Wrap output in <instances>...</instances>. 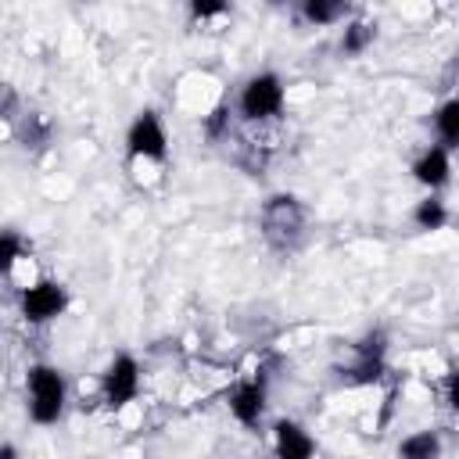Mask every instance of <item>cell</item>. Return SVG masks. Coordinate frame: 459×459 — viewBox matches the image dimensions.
<instances>
[{
    "mask_svg": "<svg viewBox=\"0 0 459 459\" xmlns=\"http://www.w3.org/2000/svg\"><path fill=\"white\" fill-rule=\"evenodd\" d=\"M68 405V384L65 373L50 362H32L25 369V409L36 427H54L65 416Z\"/></svg>",
    "mask_w": 459,
    "mask_h": 459,
    "instance_id": "cell-1",
    "label": "cell"
},
{
    "mask_svg": "<svg viewBox=\"0 0 459 459\" xmlns=\"http://www.w3.org/2000/svg\"><path fill=\"white\" fill-rule=\"evenodd\" d=\"M258 222H262V237H265L269 247L290 251V247H298L301 237H305L308 208H305L301 197H294V194H273V197H265Z\"/></svg>",
    "mask_w": 459,
    "mask_h": 459,
    "instance_id": "cell-2",
    "label": "cell"
},
{
    "mask_svg": "<svg viewBox=\"0 0 459 459\" xmlns=\"http://www.w3.org/2000/svg\"><path fill=\"white\" fill-rule=\"evenodd\" d=\"M287 100V86L276 72H255L244 79L240 93H237V115L244 122H269L283 111Z\"/></svg>",
    "mask_w": 459,
    "mask_h": 459,
    "instance_id": "cell-3",
    "label": "cell"
},
{
    "mask_svg": "<svg viewBox=\"0 0 459 459\" xmlns=\"http://www.w3.org/2000/svg\"><path fill=\"white\" fill-rule=\"evenodd\" d=\"M348 387H369L387 373V333L369 330L351 344V362L337 369Z\"/></svg>",
    "mask_w": 459,
    "mask_h": 459,
    "instance_id": "cell-4",
    "label": "cell"
},
{
    "mask_svg": "<svg viewBox=\"0 0 459 459\" xmlns=\"http://www.w3.org/2000/svg\"><path fill=\"white\" fill-rule=\"evenodd\" d=\"M126 154L133 161H165L169 154V133L154 108H140L136 118L126 129Z\"/></svg>",
    "mask_w": 459,
    "mask_h": 459,
    "instance_id": "cell-5",
    "label": "cell"
},
{
    "mask_svg": "<svg viewBox=\"0 0 459 459\" xmlns=\"http://www.w3.org/2000/svg\"><path fill=\"white\" fill-rule=\"evenodd\" d=\"M68 308V290L61 280H36L18 294V312L29 326L54 323Z\"/></svg>",
    "mask_w": 459,
    "mask_h": 459,
    "instance_id": "cell-6",
    "label": "cell"
},
{
    "mask_svg": "<svg viewBox=\"0 0 459 459\" xmlns=\"http://www.w3.org/2000/svg\"><path fill=\"white\" fill-rule=\"evenodd\" d=\"M140 394V362L118 351L100 373V398L108 409H126Z\"/></svg>",
    "mask_w": 459,
    "mask_h": 459,
    "instance_id": "cell-7",
    "label": "cell"
},
{
    "mask_svg": "<svg viewBox=\"0 0 459 459\" xmlns=\"http://www.w3.org/2000/svg\"><path fill=\"white\" fill-rule=\"evenodd\" d=\"M226 405H230V416H233L240 427L255 430V427L262 423V416H265V405H269V384H265V377L258 373V377L237 380Z\"/></svg>",
    "mask_w": 459,
    "mask_h": 459,
    "instance_id": "cell-8",
    "label": "cell"
},
{
    "mask_svg": "<svg viewBox=\"0 0 459 459\" xmlns=\"http://www.w3.org/2000/svg\"><path fill=\"white\" fill-rule=\"evenodd\" d=\"M412 179H416L427 194L445 190L448 179H452V154H448V147H441V143L423 147L420 158L412 161Z\"/></svg>",
    "mask_w": 459,
    "mask_h": 459,
    "instance_id": "cell-9",
    "label": "cell"
},
{
    "mask_svg": "<svg viewBox=\"0 0 459 459\" xmlns=\"http://www.w3.org/2000/svg\"><path fill=\"white\" fill-rule=\"evenodd\" d=\"M273 452H276V459H312L316 437L298 420H276L273 423Z\"/></svg>",
    "mask_w": 459,
    "mask_h": 459,
    "instance_id": "cell-10",
    "label": "cell"
},
{
    "mask_svg": "<svg viewBox=\"0 0 459 459\" xmlns=\"http://www.w3.org/2000/svg\"><path fill=\"white\" fill-rule=\"evenodd\" d=\"M398 459H441V437L437 430H412L394 448Z\"/></svg>",
    "mask_w": 459,
    "mask_h": 459,
    "instance_id": "cell-11",
    "label": "cell"
},
{
    "mask_svg": "<svg viewBox=\"0 0 459 459\" xmlns=\"http://www.w3.org/2000/svg\"><path fill=\"white\" fill-rule=\"evenodd\" d=\"M434 133L441 147H459V97H448L434 108Z\"/></svg>",
    "mask_w": 459,
    "mask_h": 459,
    "instance_id": "cell-12",
    "label": "cell"
},
{
    "mask_svg": "<svg viewBox=\"0 0 459 459\" xmlns=\"http://www.w3.org/2000/svg\"><path fill=\"white\" fill-rule=\"evenodd\" d=\"M412 222H416V230H423V233L445 230V226H448V204L441 201V194H427L423 201H416Z\"/></svg>",
    "mask_w": 459,
    "mask_h": 459,
    "instance_id": "cell-13",
    "label": "cell"
},
{
    "mask_svg": "<svg viewBox=\"0 0 459 459\" xmlns=\"http://www.w3.org/2000/svg\"><path fill=\"white\" fill-rule=\"evenodd\" d=\"M373 39H377V25L355 18V22H348L344 32H341V54H344V57H359V54H366V50L373 47Z\"/></svg>",
    "mask_w": 459,
    "mask_h": 459,
    "instance_id": "cell-14",
    "label": "cell"
},
{
    "mask_svg": "<svg viewBox=\"0 0 459 459\" xmlns=\"http://www.w3.org/2000/svg\"><path fill=\"white\" fill-rule=\"evenodd\" d=\"M301 18L308 25H337L341 18H348V4H341V0H305Z\"/></svg>",
    "mask_w": 459,
    "mask_h": 459,
    "instance_id": "cell-15",
    "label": "cell"
},
{
    "mask_svg": "<svg viewBox=\"0 0 459 459\" xmlns=\"http://www.w3.org/2000/svg\"><path fill=\"white\" fill-rule=\"evenodd\" d=\"M22 251H25L22 233H18V230H4V233H0V269H4V273H11V269H14V262L22 258Z\"/></svg>",
    "mask_w": 459,
    "mask_h": 459,
    "instance_id": "cell-16",
    "label": "cell"
},
{
    "mask_svg": "<svg viewBox=\"0 0 459 459\" xmlns=\"http://www.w3.org/2000/svg\"><path fill=\"white\" fill-rule=\"evenodd\" d=\"M186 11H190V18H194V22H208V18H219V14H226L230 7H226L222 0H194Z\"/></svg>",
    "mask_w": 459,
    "mask_h": 459,
    "instance_id": "cell-17",
    "label": "cell"
},
{
    "mask_svg": "<svg viewBox=\"0 0 459 459\" xmlns=\"http://www.w3.org/2000/svg\"><path fill=\"white\" fill-rule=\"evenodd\" d=\"M226 126H230V108H215L212 115H208V122H204V129H208V136L215 140V136H222L226 133Z\"/></svg>",
    "mask_w": 459,
    "mask_h": 459,
    "instance_id": "cell-18",
    "label": "cell"
},
{
    "mask_svg": "<svg viewBox=\"0 0 459 459\" xmlns=\"http://www.w3.org/2000/svg\"><path fill=\"white\" fill-rule=\"evenodd\" d=\"M445 402L452 412H459V366H452L445 377Z\"/></svg>",
    "mask_w": 459,
    "mask_h": 459,
    "instance_id": "cell-19",
    "label": "cell"
},
{
    "mask_svg": "<svg viewBox=\"0 0 459 459\" xmlns=\"http://www.w3.org/2000/svg\"><path fill=\"white\" fill-rule=\"evenodd\" d=\"M0 459H18V448H14L11 441H4V445H0Z\"/></svg>",
    "mask_w": 459,
    "mask_h": 459,
    "instance_id": "cell-20",
    "label": "cell"
}]
</instances>
